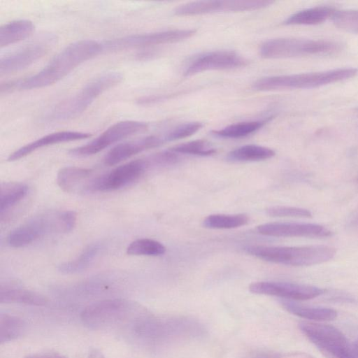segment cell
Returning a JSON list of instances; mask_svg holds the SVG:
<instances>
[{
    "mask_svg": "<svg viewBox=\"0 0 358 358\" xmlns=\"http://www.w3.org/2000/svg\"><path fill=\"white\" fill-rule=\"evenodd\" d=\"M103 50L102 43L85 39L75 41L62 50L39 72L27 78L1 85V94L13 90H27L52 85L71 72L80 64L96 57Z\"/></svg>",
    "mask_w": 358,
    "mask_h": 358,
    "instance_id": "1",
    "label": "cell"
},
{
    "mask_svg": "<svg viewBox=\"0 0 358 358\" xmlns=\"http://www.w3.org/2000/svg\"><path fill=\"white\" fill-rule=\"evenodd\" d=\"M257 258L279 264L302 266L328 262L336 255L334 248L324 245L306 246H270L252 245L245 248Z\"/></svg>",
    "mask_w": 358,
    "mask_h": 358,
    "instance_id": "2",
    "label": "cell"
},
{
    "mask_svg": "<svg viewBox=\"0 0 358 358\" xmlns=\"http://www.w3.org/2000/svg\"><path fill=\"white\" fill-rule=\"evenodd\" d=\"M357 73L358 70L355 68H340L319 72L267 76L256 80L252 88L258 91L314 88L350 79Z\"/></svg>",
    "mask_w": 358,
    "mask_h": 358,
    "instance_id": "3",
    "label": "cell"
},
{
    "mask_svg": "<svg viewBox=\"0 0 358 358\" xmlns=\"http://www.w3.org/2000/svg\"><path fill=\"white\" fill-rule=\"evenodd\" d=\"M123 76L117 71L103 73L89 81L76 94L57 104L50 112L48 119L65 121L78 116L105 91L118 85Z\"/></svg>",
    "mask_w": 358,
    "mask_h": 358,
    "instance_id": "4",
    "label": "cell"
},
{
    "mask_svg": "<svg viewBox=\"0 0 358 358\" xmlns=\"http://www.w3.org/2000/svg\"><path fill=\"white\" fill-rule=\"evenodd\" d=\"M341 49L340 43L331 41L280 38L263 43L259 55L265 59L287 58L331 54Z\"/></svg>",
    "mask_w": 358,
    "mask_h": 358,
    "instance_id": "5",
    "label": "cell"
},
{
    "mask_svg": "<svg viewBox=\"0 0 358 358\" xmlns=\"http://www.w3.org/2000/svg\"><path fill=\"white\" fill-rule=\"evenodd\" d=\"M299 328L326 357L358 358V352L352 348L345 336L337 328L309 322H301Z\"/></svg>",
    "mask_w": 358,
    "mask_h": 358,
    "instance_id": "6",
    "label": "cell"
},
{
    "mask_svg": "<svg viewBox=\"0 0 358 358\" xmlns=\"http://www.w3.org/2000/svg\"><path fill=\"white\" fill-rule=\"evenodd\" d=\"M196 29H172L148 34H133L105 41L103 50L115 51L134 48H146L156 45L182 41L192 37Z\"/></svg>",
    "mask_w": 358,
    "mask_h": 358,
    "instance_id": "7",
    "label": "cell"
},
{
    "mask_svg": "<svg viewBox=\"0 0 358 358\" xmlns=\"http://www.w3.org/2000/svg\"><path fill=\"white\" fill-rule=\"evenodd\" d=\"M148 127L145 122L136 120L117 122L93 141L70 150L69 153L77 157L93 155L121 140L145 131Z\"/></svg>",
    "mask_w": 358,
    "mask_h": 358,
    "instance_id": "8",
    "label": "cell"
},
{
    "mask_svg": "<svg viewBox=\"0 0 358 358\" xmlns=\"http://www.w3.org/2000/svg\"><path fill=\"white\" fill-rule=\"evenodd\" d=\"M149 166L147 159H138L120 165L94 178L87 192H110L124 187L137 180Z\"/></svg>",
    "mask_w": 358,
    "mask_h": 358,
    "instance_id": "9",
    "label": "cell"
},
{
    "mask_svg": "<svg viewBox=\"0 0 358 358\" xmlns=\"http://www.w3.org/2000/svg\"><path fill=\"white\" fill-rule=\"evenodd\" d=\"M56 41L55 36L45 34L31 43L2 56L1 75L13 73L30 66L46 55Z\"/></svg>",
    "mask_w": 358,
    "mask_h": 358,
    "instance_id": "10",
    "label": "cell"
},
{
    "mask_svg": "<svg viewBox=\"0 0 358 358\" xmlns=\"http://www.w3.org/2000/svg\"><path fill=\"white\" fill-rule=\"evenodd\" d=\"M133 305L124 299H109L92 303L81 313L83 322L92 327L117 323L131 315Z\"/></svg>",
    "mask_w": 358,
    "mask_h": 358,
    "instance_id": "11",
    "label": "cell"
},
{
    "mask_svg": "<svg viewBox=\"0 0 358 358\" xmlns=\"http://www.w3.org/2000/svg\"><path fill=\"white\" fill-rule=\"evenodd\" d=\"M249 60L233 50H215L200 54L187 65L185 76L212 70H227L246 66Z\"/></svg>",
    "mask_w": 358,
    "mask_h": 358,
    "instance_id": "12",
    "label": "cell"
},
{
    "mask_svg": "<svg viewBox=\"0 0 358 358\" xmlns=\"http://www.w3.org/2000/svg\"><path fill=\"white\" fill-rule=\"evenodd\" d=\"M249 290L254 294L275 296L288 300H308L325 292V289L313 285L273 281L253 282L250 285Z\"/></svg>",
    "mask_w": 358,
    "mask_h": 358,
    "instance_id": "13",
    "label": "cell"
},
{
    "mask_svg": "<svg viewBox=\"0 0 358 358\" xmlns=\"http://www.w3.org/2000/svg\"><path fill=\"white\" fill-rule=\"evenodd\" d=\"M257 231L274 237L322 238L332 235V231L322 225L304 222H268L259 225Z\"/></svg>",
    "mask_w": 358,
    "mask_h": 358,
    "instance_id": "14",
    "label": "cell"
},
{
    "mask_svg": "<svg viewBox=\"0 0 358 358\" xmlns=\"http://www.w3.org/2000/svg\"><path fill=\"white\" fill-rule=\"evenodd\" d=\"M164 143L163 136L152 135L118 144L106 154L104 163L108 166L117 164L136 154L157 148Z\"/></svg>",
    "mask_w": 358,
    "mask_h": 358,
    "instance_id": "15",
    "label": "cell"
},
{
    "mask_svg": "<svg viewBox=\"0 0 358 358\" xmlns=\"http://www.w3.org/2000/svg\"><path fill=\"white\" fill-rule=\"evenodd\" d=\"M91 136L92 134L90 133L77 131H62L51 133L22 146L12 152L8 157L7 160L8 162L16 161L43 147L61 143L85 139Z\"/></svg>",
    "mask_w": 358,
    "mask_h": 358,
    "instance_id": "16",
    "label": "cell"
},
{
    "mask_svg": "<svg viewBox=\"0 0 358 358\" xmlns=\"http://www.w3.org/2000/svg\"><path fill=\"white\" fill-rule=\"evenodd\" d=\"M244 9L242 1H201L180 5L173 13L176 15H196L217 12H243Z\"/></svg>",
    "mask_w": 358,
    "mask_h": 358,
    "instance_id": "17",
    "label": "cell"
},
{
    "mask_svg": "<svg viewBox=\"0 0 358 358\" xmlns=\"http://www.w3.org/2000/svg\"><path fill=\"white\" fill-rule=\"evenodd\" d=\"M93 171L90 169L67 166L61 169L57 176L58 186L66 192L77 190L86 192L94 178Z\"/></svg>",
    "mask_w": 358,
    "mask_h": 358,
    "instance_id": "18",
    "label": "cell"
},
{
    "mask_svg": "<svg viewBox=\"0 0 358 358\" xmlns=\"http://www.w3.org/2000/svg\"><path fill=\"white\" fill-rule=\"evenodd\" d=\"M0 302L1 303H23L42 306L46 305L48 300L45 296L36 292L19 287L1 286Z\"/></svg>",
    "mask_w": 358,
    "mask_h": 358,
    "instance_id": "19",
    "label": "cell"
},
{
    "mask_svg": "<svg viewBox=\"0 0 358 358\" xmlns=\"http://www.w3.org/2000/svg\"><path fill=\"white\" fill-rule=\"evenodd\" d=\"M281 303L290 313L315 322L333 320L337 317L336 310L330 308L307 306L289 300H282Z\"/></svg>",
    "mask_w": 358,
    "mask_h": 358,
    "instance_id": "20",
    "label": "cell"
},
{
    "mask_svg": "<svg viewBox=\"0 0 358 358\" xmlns=\"http://www.w3.org/2000/svg\"><path fill=\"white\" fill-rule=\"evenodd\" d=\"M34 30V25L29 20H17L4 24L0 28L1 48L28 38Z\"/></svg>",
    "mask_w": 358,
    "mask_h": 358,
    "instance_id": "21",
    "label": "cell"
},
{
    "mask_svg": "<svg viewBox=\"0 0 358 358\" xmlns=\"http://www.w3.org/2000/svg\"><path fill=\"white\" fill-rule=\"evenodd\" d=\"M336 9L329 6H316L299 10L289 16L286 25H315L331 18Z\"/></svg>",
    "mask_w": 358,
    "mask_h": 358,
    "instance_id": "22",
    "label": "cell"
},
{
    "mask_svg": "<svg viewBox=\"0 0 358 358\" xmlns=\"http://www.w3.org/2000/svg\"><path fill=\"white\" fill-rule=\"evenodd\" d=\"M0 189L1 217L24 199L29 192L28 186L19 182H3Z\"/></svg>",
    "mask_w": 358,
    "mask_h": 358,
    "instance_id": "23",
    "label": "cell"
},
{
    "mask_svg": "<svg viewBox=\"0 0 358 358\" xmlns=\"http://www.w3.org/2000/svg\"><path fill=\"white\" fill-rule=\"evenodd\" d=\"M275 152L269 148L249 144L238 147L230 151L227 159L231 162H257L266 160L275 156Z\"/></svg>",
    "mask_w": 358,
    "mask_h": 358,
    "instance_id": "24",
    "label": "cell"
},
{
    "mask_svg": "<svg viewBox=\"0 0 358 358\" xmlns=\"http://www.w3.org/2000/svg\"><path fill=\"white\" fill-rule=\"evenodd\" d=\"M272 117L262 120L238 122L222 129L211 131L212 135L222 138H240L253 134L263 127Z\"/></svg>",
    "mask_w": 358,
    "mask_h": 358,
    "instance_id": "25",
    "label": "cell"
},
{
    "mask_svg": "<svg viewBox=\"0 0 358 358\" xmlns=\"http://www.w3.org/2000/svg\"><path fill=\"white\" fill-rule=\"evenodd\" d=\"M249 222L246 214H212L203 221V226L213 229H230L241 227Z\"/></svg>",
    "mask_w": 358,
    "mask_h": 358,
    "instance_id": "26",
    "label": "cell"
},
{
    "mask_svg": "<svg viewBox=\"0 0 358 358\" xmlns=\"http://www.w3.org/2000/svg\"><path fill=\"white\" fill-rule=\"evenodd\" d=\"M101 249L99 243H93L85 248L75 259L64 262L58 266L64 273H73L86 268L98 255Z\"/></svg>",
    "mask_w": 358,
    "mask_h": 358,
    "instance_id": "27",
    "label": "cell"
},
{
    "mask_svg": "<svg viewBox=\"0 0 358 358\" xmlns=\"http://www.w3.org/2000/svg\"><path fill=\"white\" fill-rule=\"evenodd\" d=\"M40 237L35 227L28 220L12 230L7 236L6 242L10 247L21 248L31 244Z\"/></svg>",
    "mask_w": 358,
    "mask_h": 358,
    "instance_id": "28",
    "label": "cell"
},
{
    "mask_svg": "<svg viewBox=\"0 0 358 358\" xmlns=\"http://www.w3.org/2000/svg\"><path fill=\"white\" fill-rule=\"evenodd\" d=\"M25 324L20 318L8 315H0V342L6 343L17 338L24 330Z\"/></svg>",
    "mask_w": 358,
    "mask_h": 358,
    "instance_id": "29",
    "label": "cell"
},
{
    "mask_svg": "<svg viewBox=\"0 0 358 358\" xmlns=\"http://www.w3.org/2000/svg\"><path fill=\"white\" fill-rule=\"evenodd\" d=\"M165 252L166 247L162 243L150 238L136 239L127 248L128 255L137 256H159Z\"/></svg>",
    "mask_w": 358,
    "mask_h": 358,
    "instance_id": "30",
    "label": "cell"
},
{
    "mask_svg": "<svg viewBox=\"0 0 358 358\" xmlns=\"http://www.w3.org/2000/svg\"><path fill=\"white\" fill-rule=\"evenodd\" d=\"M170 150L177 154L209 156L216 152V149L206 140L199 139L173 146Z\"/></svg>",
    "mask_w": 358,
    "mask_h": 358,
    "instance_id": "31",
    "label": "cell"
},
{
    "mask_svg": "<svg viewBox=\"0 0 358 358\" xmlns=\"http://www.w3.org/2000/svg\"><path fill=\"white\" fill-rule=\"evenodd\" d=\"M334 24L346 31L358 34V10H335L331 17Z\"/></svg>",
    "mask_w": 358,
    "mask_h": 358,
    "instance_id": "32",
    "label": "cell"
},
{
    "mask_svg": "<svg viewBox=\"0 0 358 358\" xmlns=\"http://www.w3.org/2000/svg\"><path fill=\"white\" fill-rule=\"evenodd\" d=\"M203 127L199 122H191L180 124L163 136L165 142L173 141L189 137Z\"/></svg>",
    "mask_w": 358,
    "mask_h": 358,
    "instance_id": "33",
    "label": "cell"
},
{
    "mask_svg": "<svg viewBox=\"0 0 358 358\" xmlns=\"http://www.w3.org/2000/svg\"><path fill=\"white\" fill-rule=\"evenodd\" d=\"M266 213L271 217H300L310 218L312 217V213L310 210L298 207L292 206H272L266 210Z\"/></svg>",
    "mask_w": 358,
    "mask_h": 358,
    "instance_id": "34",
    "label": "cell"
},
{
    "mask_svg": "<svg viewBox=\"0 0 358 358\" xmlns=\"http://www.w3.org/2000/svg\"><path fill=\"white\" fill-rule=\"evenodd\" d=\"M147 159L150 166H166L177 163L180 158L177 153L173 152L169 149L168 150L156 153Z\"/></svg>",
    "mask_w": 358,
    "mask_h": 358,
    "instance_id": "35",
    "label": "cell"
},
{
    "mask_svg": "<svg viewBox=\"0 0 358 358\" xmlns=\"http://www.w3.org/2000/svg\"><path fill=\"white\" fill-rule=\"evenodd\" d=\"M25 358H67L66 356L55 352H43L27 355Z\"/></svg>",
    "mask_w": 358,
    "mask_h": 358,
    "instance_id": "36",
    "label": "cell"
},
{
    "mask_svg": "<svg viewBox=\"0 0 358 358\" xmlns=\"http://www.w3.org/2000/svg\"><path fill=\"white\" fill-rule=\"evenodd\" d=\"M87 358H105L103 355L97 349H92L89 354Z\"/></svg>",
    "mask_w": 358,
    "mask_h": 358,
    "instance_id": "37",
    "label": "cell"
},
{
    "mask_svg": "<svg viewBox=\"0 0 358 358\" xmlns=\"http://www.w3.org/2000/svg\"><path fill=\"white\" fill-rule=\"evenodd\" d=\"M255 358H280V357H279L278 356H277L275 355H264L258 356Z\"/></svg>",
    "mask_w": 358,
    "mask_h": 358,
    "instance_id": "38",
    "label": "cell"
},
{
    "mask_svg": "<svg viewBox=\"0 0 358 358\" xmlns=\"http://www.w3.org/2000/svg\"><path fill=\"white\" fill-rule=\"evenodd\" d=\"M354 348L358 352V338L355 341L354 343Z\"/></svg>",
    "mask_w": 358,
    "mask_h": 358,
    "instance_id": "39",
    "label": "cell"
},
{
    "mask_svg": "<svg viewBox=\"0 0 358 358\" xmlns=\"http://www.w3.org/2000/svg\"><path fill=\"white\" fill-rule=\"evenodd\" d=\"M327 358H335V357H327Z\"/></svg>",
    "mask_w": 358,
    "mask_h": 358,
    "instance_id": "40",
    "label": "cell"
}]
</instances>
